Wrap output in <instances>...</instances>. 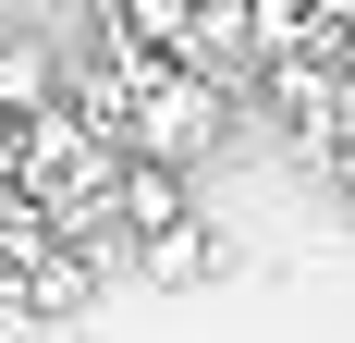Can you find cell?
Segmentation results:
<instances>
[{
  "instance_id": "cell-1",
  "label": "cell",
  "mask_w": 355,
  "mask_h": 343,
  "mask_svg": "<svg viewBox=\"0 0 355 343\" xmlns=\"http://www.w3.org/2000/svg\"><path fill=\"white\" fill-rule=\"evenodd\" d=\"M220 110H233V86L220 74H196V62H147V86H135V123H123V147H147V160H209V135H220Z\"/></svg>"
},
{
  "instance_id": "cell-2",
  "label": "cell",
  "mask_w": 355,
  "mask_h": 343,
  "mask_svg": "<svg viewBox=\"0 0 355 343\" xmlns=\"http://www.w3.org/2000/svg\"><path fill=\"white\" fill-rule=\"evenodd\" d=\"M110 208H123V233H172V221H196V196H184V160H147V147H123V184H110Z\"/></svg>"
},
{
  "instance_id": "cell-3",
  "label": "cell",
  "mask_w": 355,
  "mask_h": 343,
  "mask_svg": "<svg viewBox=\"0 0 355 343\" xmlns=\"http://www.w3.org/2000/svg\"><path fill=\"white\" fill-rule=\"evenodd\" d=\"M62 99H73V74L49 62V37H0V110L37 123V110H62Z\"/></svg>"
},
{
  "instance_id": "cell-4",
  "label": "cell",
  "mask_w": 355,
  "mask_h": 343,
  "mask_svg": "<svg viewBox=\"0 0 355 343\" xmlns=\"http://www.w3.org/2000/svg\"><path fill=\"white\" fill-rule=\"evenodd\" d=\"M135 270H147V282H209V270H220V233H209V221H172V233L135 245Z\"/></svg>"
},
{
  "instance_id": "cell-5",
  "label": "cell",
  "mask_w": 355,
  "mask_h": 343,
  "mask_svg": "<svg viewBox=\"0 0 355 343\" xmlns=\"http://www.w3.org/2000/svg\"><path fill=\"white\" fill-rule=\"evenodd\" d=\"M343 208H355V160H343Z\"/></svg>"
}]
</instances>
